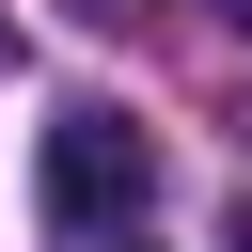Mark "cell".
<instances>
[{"instance_id": "1", "label": "cell", "mask_w": 252, "mask_h": 252, "mask_svg": "<svg viewBox=\"0 0 252 252\" xmlns=\"http://www.w3.org/2000/svg\"><path fill=\"white\" fill-rule=\"evenodd\" d=\"M32 189H47L63 236H126L142 189H158V142H142L110 94H79V110H47V173H32Z\"/></svg>"}, {"instance_id": "2", "label": "cell", "mask_w": 252, "mask_h": 252, "mask_svg": "<svg viewBox=\"0 0 252 252\" xmlns=\"http://www.w3.org/2000/svg\"><path fill=\"white\" fill-rule=\"evenodd\" d=\"M0 63H16V16H0Z\"/></svg>"}, {"instance_id": "4", "label": "cell", "mask_w": 252, "mask_h": 252, "mask_svg": "<svg viewBox=\"0 0 252 252\" xmlns=\"http://www.w3.org/2000/svg\"><path fill=\"white\" fill-rule=\"evenodd\" d=\"M126 252H142V236H126Z\"/></svg>"}, {"instance_id": "3", "label": "cell", "mask_w": 252, "mask_h": 252, "mask_svg": "<svg viewBox=\"0 0 252 252\" xmlns=\"http://www.w3.org/2000/svg\"><path fill=\"white\" fill-rule=\"evenodd\" d=\"M220 16H236V32H252V0H220Z\"/></svg>"}]
</instances>
